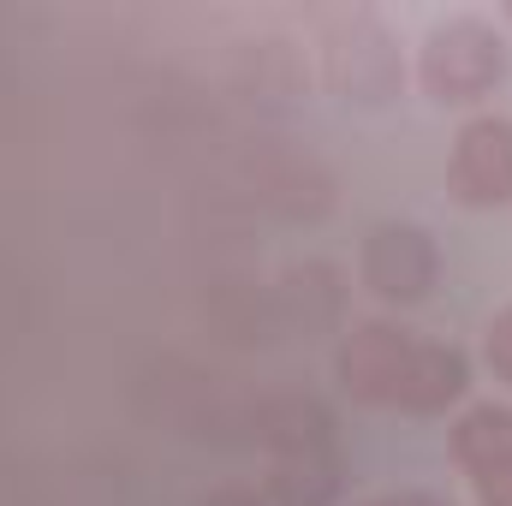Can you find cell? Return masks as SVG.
<instances>
[{
    "instance_id": "10",
    "label": "cell",
    "mask_w": 512,
    "mask_h": 506,
    "mask_svg": "<svg viewBox=\"0 0 512 506\" xmlns=\"http://www.w3.org/2000/svg\"><path fill=\"white\" fill-rule=\"evenodd\" d=\"M358 506H453L447 495H435V489H387V495H370V501Z\"/></svg>"
},
{
    "instance_id": "9",
    "label": "cell",
    "mask_w": 512,
    "mask_h": 506,
    "mask_svg": "<svg viewBox=\"0 0 512 506\" xmlns=\"http://www.w3.org/2000/svg\"><path fill=\"white\" fill-rule=\"evenodd\" d=\"M471 489H477V506H512V459L483 471V477H471Z\"/></svg>"
},
{
    "instance_id": "3",
    "label": "cell",
    "mask_w": 512,
    "mask_h": 506,
    "mask_svg": "<svg viewBox=\"0 0 512 506\" xmlns=\"http://www.w3.org/2000/svg\"><path fill=\"white\" fill-rule=\"evenodd\" d=\"M358 274L364 286L382 298V304H423L441 280V251L423 227L411 221H382L370 227L364 239V256H358Z\"/></svg>"
},
{
    "instance_id": "6",
    "label": "cell",
    "mask_w": 512,
    "mask_h": 506,
    "mask_svg": "<svg viewBox=\"0 0 512 506\" xmlns=\"http://www.w3.org/2000/svg\"><path fill=\"white\" fill-rule=\"evenodd\" d=\"M465 387H471V358H465L459 346H447V340H423V346H417L411 387H405V405H399V411H411V417H435V411L459 405V399H465Z\"/></svg>"
},
{
    "instance_id": "7",
    "label": "cell",
    "mask_w": 512,
    "mask_h": 506,
    "mask_svg": "<svg viewBox=\"0 0 512 506\" xmlns=\"http://www.w3.org/2000/svg\"><path fill=\"white\" fill-rule=\"evenodd\" d=\"M512 459V405H471L459 423H453V465L465 477H483L495 465Z\"/></svg>"
},
{
    "instance_id": "5",
    "label": "cell",
    "mask_w": 512,
    "mask_h": 506,
    "mask_svg": "<svg viewBox=\"0 0 512 506\" xmlns=\"http://www.w3.org/2000/svg\"><path fill=\"white\" fill-rule=\"evenodd\" d=\"M334 495H340V459L328 453V441L286 447L268 471V506H328Z\"/></svg>"
},
{
    "instance_id": "11",
    "label": "cell",
    "mask_w": 512,
    "mask_h": 506,
    "mask_svg": "<svg viewBox=\"0 0 512 506\" xmlns=\"http://www.w3.org/2000/svg\"><path fill=\"white\" fill-rule=\"evenodd\" d=\"M203 506H268V495H256V489H215Z\"/></svg>"
},
{
    "instance_id": "4",
    "label": "cell",
    "mask_w": 512,
    "mask_h": 506,
    "mask_svg": "<svg viewBox=\"0 0 512 506\" xmlns=\"http://www.w3.org/2000/svg\"><path fill=\"white\" fill-rule=\"evenodd\" d=\"M447 191L465 209H507L512 203V120L477 114L465 120L447 155Z\"/></svg>"
},
{
    "instance_id": "8",
    "label": "cell",
    "mask_w": 512,
    "mask_h": 506,
    "mask_svg": "<svg viewBox=\"0 0 512 506\" xmlns=\"http://www.w3.org/2000/svg\"><path fill=\"white\" fill-rule=\"evenodd\" d=\"M483 364L495 370V381H507L512 387V304L507 310H495L489 328H483Z\"/></svg>"
},
{
    "instance_id": "2",
    "label": "cell",
    "mask_w": 512,
    "mask_h": 506,
    "mask_svg": "<svg viewBox=\"0 0 512 506\" xmlns=\"http://www.w3.org/2000/svg\"><path fill=\"white\" fill-rule=\"evenodd\" d=\"M417 346L423 340L399 322H358L334 352V376L358 405H405Z\"/></svg>"
},
{
    "instance_id": "1",
    "label": "cell",
    "mask_w": 512,
    "mask_h": 506,
    "mask_svg": "<svg viewBox=\"0 0 512 506\" xmlns=\"http://www.w3.org/2000/svg\"><path fill=\"white\" fill-rule=\"evenodd\" d=\"M417 78H423L429 102L471 108V102H483L507 78V42H501V30L489 18L453 12V18L429 24V36L417 48Z\"/></svg>"
}]
</instances>
